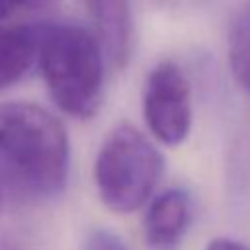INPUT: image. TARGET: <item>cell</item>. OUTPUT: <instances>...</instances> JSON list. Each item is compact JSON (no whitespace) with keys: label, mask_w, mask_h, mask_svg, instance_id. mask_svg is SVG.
I'll return each instance as SVG.
<instances>
[{"label":"cell","mask_w":250,"mask_h":250,"mask_svg":"<svg viewBox=\"0 0 250 250\" xmlns=\"http://www.w3.org/2000/svg\"><path fill=\"white\" fill-rule=\"evenodd\" d=\"M143 113L148 131L162 145L176 146L191 129V90L184 70L172 62H158L146 76Z\"/></svg>","instance_id":"obj_4"},{"label":"cell","mask_w":250,"mask_h":250,"mask_svg":"<svg viewBox=\"0 0 250 250\" xmlns=\"http://www.w3.org/2000/svg\"><path fill=\"white\" fill-rule=\"evenodd\" d=\"M191 223V199L186 189L170 188L146 207L143 229L150 250H178Z\"/></svg>","instance_id":"obj_5"},{"label":"cell","mask_w":250,"mask_h":250,"mask_svg":"<svg viewBox=\"0 0 250 250\" xmlns=\"http://www.w3.org/2000/svg\"><path fill=\"white\" fill-rule=\"evenodd\" d=\"M162 172L160 150L131 123H119L105 135L94 162L98 195L115 213H133L152 199Z\"/></svg>","instance_id":"obj_3"},{"label":"cell","mask_w":250,"mask_h":250,"mask_svg":"<svg viewBox=\"0 0 250 250\" xmlns=\"http://www.w3.org/2000/svg\"><path fill=\"white\" fill-rule=\"evenodd\" d=\"M205 250H248V248L242 246L240 242L232 240V238H215L207 244Z\"/></svg>","instance_id":"obj_11"},{"label":"cell","mask_w":250,"mask_h":250,"mask_svg":"<svg viewBox=\"0 0 250 250\" xmlns=\"http://www.w3.org/2000/svg\"><path fill=\"white\" fill-rule=\"evenodd\" d=\"M86 250H131L115 232L107 229H92L86 238Z\"/></svg>","instance_id":"obj_9"},{"label":"cell","mask_w":250,"mask_h":250,"mask_svg":"<svg viewBox=\"0 0 250 250\" xmlns=\"http://www.w3.org/2000/svg\"><path fill=\"white\" fill-rule=\"evenodd\" d=\"M0 250H25V246L14 238H0Z\"/></svg>","instance_id":"obj_12"},{"label":"cell","mask_w":250,"mask_h":250,"mask_svg":"<svg viewBox=\"0 0 250 250\" xmlns=\"http://www.w3.org/2000/svg\"><path fill=\"white\" fill-rule=\"evenodd\" d=\"M0 203H2V195H0Z\"/></svg>","instance_id":"obj_13"},{"label":"cell","mask_w":250,"mask_h":250,"mask_svg":"<svg viewBox=\"0 0 250 250\" xmlns=\"http://www.w3.org/2000/svg\"><path fill=\"white\" fill-rule=\"evenodd\" d=\"M105 51L92 31L74 23L41 27L37 61L51 100L76 119L92 117L104 94Z\"/></svg>","instance_id":"obj_2"},{"label":"cell","mask_w":250,"mask_h":250,"mask_svg":"<svg viewBox=\"0 0 250 250\" xmlns=\"http://www.w3.org/2000/svg\"><path fill=\"white\" fill-rule=\"evenodd\" d=\"M229 64L236 84L250 92V12L242 14L230 31Z\"/></svg>","instance_id":"obj_8"},{"label":"cell","mask_w":250,"mask_h":250,"mask_svg":"<svg viewBox=\"0 0 250 250\" xmlns=\"http://www.w3.org/2000/svg\"><path fill=\"white\" fill-rule=\"evenodd\" d=\"M41 27H0V90L18 82L37 59Z\"/></svg>","instance_id":"obj_7"},{"label":"cell","mask_w":250,"mask_h":250,"mask_svg":"<svg viewBox=\"0 0 250 250\" xmlns=\"http://www.w3.org/2000/svg\"><path fill=\"white\" fill-rule=\"evenodd\" d=\"M70 143L62 123L29 102L0 104V176L29 197L64 191Z\"/></svg>","instance_id":"obj_1"},{"label":"cell","mask_w":250,"mask_h":250,"mask_svg":"<svg viewBox=\"0 0 250 250\" xmlns=\"http://www.w3.org/2000/svg\"><path fill=\"white\" fill-rule=\"evenodd\" d=\"M86 4L107 61L115 68L127 66L135 41L129 0H86Z\"/></svg>","instance_id":"obj_6"},{"label":"cell","mask_w":250,"mask_h":250,"mask_svg":"<svg viewBox=\"0 0 250 250\" xmlns=\"http://www.w3.org/2000/svg\"><path fill=\"white\" fill-rule=\"evenodd\" d=\"M49 2L51 0H0V21L20 10H35Z\"/></svg>","instance_id":"obj_10"}]
</instances>
